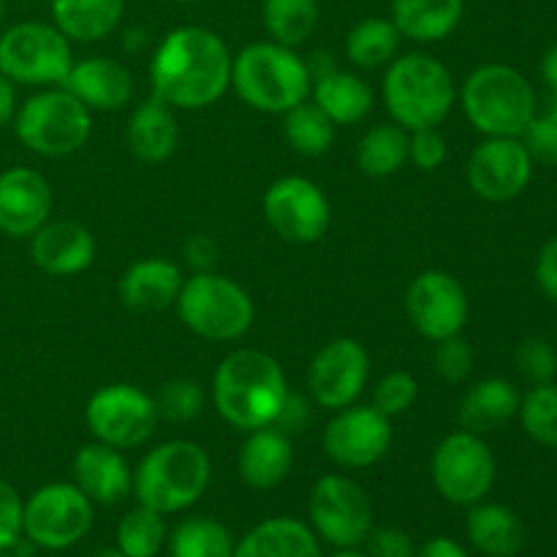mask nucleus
<instances>
[{"label":"nucleus","instance_id":"nucleus-1","mask_svg":"<svg viewBox=\"0 0 557 557\" xmlns=\"http://www.w3.org/2000/svg\"><path fill=\"white\" fill-rule=\"evenodd\" d=\"M232 60L226 41L215 30L177 27L152 52V96L172 109L212 107L232 87Z\"/></svg>","mask_w":557,"mask_h":557},{"label":"nucleus","instance_id":"nucleus-2","mask_svg":"<svg viewBox=\"0 0 557 557\" xmlns=\"http://www.w3.org/2000/svg\"><path fill=\"white\" fill-rule=\"evenodd\" d=\"M288 397V381L275 357L256 348L232 351L215 370L212 403L226 424L243 433L272 428Z\"/></svg>","mask_w":557,"mask_h":557},{"label":"nucleus","instance_id":"nucleus-3","mask_svg":"<svg viewBox=\"0 0 557 557\" xmlns=\"http://www.w3.org/2000/svg\"><path fill=\"white\" fill-rule=\"evenodd\" d=\"M457 101L455 76L441 60L424 52L397 54L386 65L384 103L392 123L406 131L438 128Z\"/></svg>","mask_w":557,"mask_h":557},{"label":"nucleus","instance_id":"nucleus-4","mask_svg":"<svg viewBox=\"0 0 557 557\" xmlns=\"http://www.w3.org/2000/svg\"><path fill=\"white\" fill-rule=\"evenodd\" d=\"M212 479L210 455L194 441H166L141 457L134 471V490L139 506L158 515H180L199 504Z\"/></svg>","mask_w":557,"mask_h":557},{"label":"nucleus","instance_id":"nucleus-5","mask_svg":"<svg viewBox=\"0 0 557 557\" xmlns=\"http://www.w3.org/2000/svg\"><path fill=\"white\" fill-rule=\"evenodd\" d=\"M232 87L250 109L286 114L310 96L308 60L275 41L248 44L232 60Z\"/></svg>","mask_w":557,"mask_h":557},{"label":"nucleus","instance_id":"nucleus-6","mask_svg":"<svg viewBox=\"0 0 557 557\" xmlns=\"http://www.w3.org/2000/svg\"><path fill=\"white\" fill-rule=\"evenodd\" d=\"M468 123L484 136H520L539 114L536 90L517 69L504 63L479 65L460 90Z\"/></svg>","mask_w":557,"mask_h":557},{"label":"nucleus","instance_id":"nucleus-7","mask_svg":"<svg viewBox=\"0 0 557 557\" xmlns=\"http://www.w3.org/2000/svg\"><path fill=\"white\" fill-rule=\"evenodd\" d=\"M180 321L205 341L228 343L250 332L256 308L250 294L232 277L218 272H196L183 283L177 297Z\"/></svg>","mask_w":557,"mask_h":557},{"label":"nucleus","instance_id":"nucleus-8","mask_svg":"<svg viewBox=\"0 0 557 557\" xmlns=\"http://www.w3.org/2000/svg\"><path fill=\"white\" fill-rule=\"evenodd\" d=\"M16 139L44 158H65L87 145L92 112L65 87H49L27 98L14 114Z\"/></svg>","mask_w":557,"mask_h":557},{"label":"nucleus","instance_id":"nucleus-9","mask_svg":"<svg viewBox=\"0 0 557 557\" xmlns=\"http://www.w3.org/2000/svg\"><path fill=\"white\" fill-rule=\"evenodd\" d=\"M71 65V41L49 22H20L0 36V71L11 82L63 87Z\"/></svg>","mask_w":557,"mask_h":557},{"label":"nucleus","instance_id":"nucleus-10","mask_svg":"<svg viewBox=\"0 0 557 557\" xmlns=\"http://www.w3.org/2000/svg\"><path fill=\"white\" fill-rule=\"evenodd\" d=\"M430 476L441 498L455 506H476L495 487L498 466L484 435L460 430L435 446Z\"/></svg>","mask_w":557,"mask_h":557},{"label":"nucleus","instance_id":"nucleus-11","mask_svg":"<svg viewBox=\"0 0 557 557\" xmlns=\"http://www.w3.org/2000/svg\"><path fill=\"white\" fill-rule=\"evenodd\" d=\"M92 528V500L74 482L44 484L25 500L22 536L38 549L60 553L79 544Z\"/></svg>","mask_w":557,"mask_h":557},{"label":"nucleus","instance_id":"nucleus-12","mask_svg":"<svg viewBox=\"0 0 557 557\" xmlns=\"http://www.w3.org/2000/svg\"><path fill=\"white\" fill-rule=\"evenodd\" d=\"M308 511L315 536L337 549L359 547L373 531V506H370L368 493L362 484L341 473L321 476L313 484Z\"/></svg>","mask_w":557,"mask_h":557},{"label":"nucleus","instance_id":"nucleus-13","mask_svg":"<svg viewBox=\"0 0 557 557\" xmlns=\"http://www.w3.org/2000/svg\"><path fill=\"white\" fill-rule=\"evenodd\" d=\"M85 422L92 438L114 449H136L158 424L156 397L134 384H109L92 392L85 408Z\"/></svg>","mask_w":557,"mask_h":557},{"label":"nucleus","instance_id":"nucleus-14","mask_svg":"<svg viewBox=\"0 0 557 557\" xmlns=\"http://www.w3.org/2000/svg\"><path fill=\"white\" fill-rule=\"evenodd\" d=\"M264 218L272 232L286 243L313 245L330 228L332 207L313 180L288 174L267 188Z\"/></svg>","mask_w":557,"mask_h":557},{"label":"nucleus","instance_id":"nucleus-15","mask_svg":"<svg viewBox=\"0 0 557 557\" xmlns=\"http://www.w3.org/2000/svg\"><path fill=\"white\" fill-rule=\"evenodd\" d=\"M406 310L413 330L438 343L466 330L471 305L466 286L455 275L444 270H424L408 286Z\"/></svg>","mask_w":557,"mask_h":557},{"label":"nucleus","instance_id":"nucleus-16","mask_svg":"<svg viewBox=\"0 0 557 557\" xmlns=\"http://www.w3.org/2000/svg\"><path fill=\"white\" fill-rule=\"evenodd\" d=\"M473 194L493 205L517 199L533 180V161L520 136H484L466 166Z\"/></svg>","mask_w":557,"mask_h":557},{"label":"nucleus","instance_id":"nucleus-17","mask_svg":"<svg viewBox=\"0 0 557 557\" xmlns=\"http://www.w3.org/2000/svg\"><path fill=\"white\" fill-rule=\"evenodd\" d=\"M324 451L335 466L359 471L384 460L392 446V419L373 406H348L335 411L324 430Z\"/></svg>","mask_w":557,"mask_h":557},{"label":"nucleus","instance_id":"nucleus-18","mask_svg":"<svg viewBox=\"0 0 557 557\" xmlns=\"http://www.w3.org/2000/svg\"><path fill=\"white\" fill-rule=\"evenodd\" d=\"M370 375V357L354 337H335L313 357L308 370V389L315 406L341 411L362 397Z\"/></svg>","mask_w":557,"mask_h":557},{"label":"nucleus","instance_id":"nucleus-19","mask_svg":"<svg viewBox=\"0 0 557 557\" xmlns=\"http://www.w3.org/2000/svg\"><path fill=\"white\" fill-rule=\"evenodd\" d=\"M313 103L335 125H357L373 112V87L362 76L337 69L330 52H315L308 60Z\"/></svg>","mask_w":557,"mask_h":557},{"label":"nucleus","instance_id":"nucleus-20","mask_svg":"<svg viewBox=\"0 0 557 557\" xmlns=\"http://www.w3.org/2000/svg\"><path fill=\"white\" fill-rule=\"evenodd\" d=\"M52 185L36 169L14 166L0 174V232L33 237L52 215Z\"/></svg>","mask_w":557,"mask_h":557},{"label":"nucleus","instance_id":"nucleus-21","mask_svg":"<svg viewBox=\"0 0 557 557\" xmlns=\"http://www.w3.org/2000/svg\"><path fill=\"white\" fill-rule=\"evenodd\" d=\"M33 264L52 277H71L90 270L96 261V239L76 221L44 223L30 237Z\"/></svg>","mask_w":557,"mask_h":557},{"label":"nucleus","instance_id":"nucleus-22","mask_svg":"<svg viewBox=\"0 0 557 557\" xmlns=\"http://www.w3.org/2000/svg\"><path fill=\"white\" fill-rule=\"evenodd\" d=\"M71 473H74V484L92 500L101 506H114L131 493V482H134V471H131L128 460L114 446L92 441L85 444L74 455L71 462Z\"/></svg>","mask_w":557,"mask_h":557},{"label":"nucleus","instance_id":"nucleus-23","mask_svg":"<svg viewBox=\"0 0 557 557\" xmlns=\"http://www.w3.org/2000/svg\"><path fill=\"white\" fill-rule=\"evenodd\" d=\"M63 87L90 112H117L134 96V76L120 60L87 58L71 65Z\"/></svg>","mask_w":557,"mask_h":557},{"label":"nucleus","instance_id":"nucleus-24","mask_svg":"<svg viewBox=\"0 0 557 557\" xmlns=\"http://www.w3.org/2000/svg\"><path fill=\"white\" fill-rule=\"evenodd\" d=\"M185 277L174 261L141 259L123 272L117 283L120 302L139 313H158L177 302Z\"/></svg>","mask_w":557,"mask_h":557},{"label":"nucleus","instance_id":"nucleus-25","mask_svg":"<svg viewBox=\"0 0 557 557\" xmlns=\"http://www.w3.org/2000/svg\"><path fill=\"white\" fill-rule=\"evenodd\" d=\"M239 476L250 490H275L288 479L294 468V446L283 430L261 428L248 433L239 449Z\"/></svg>","mask_w":557,"mask_h":557},{"label":"nucleus","instance_id":"nucleus-26","mask_svg":"<svg viewBox=\"0 0 557 557\" xmlns=\"http://www.w3.org/2000/svg\"><path fill=\"white\" fill-rule=\"evenodd\" d=\"M232 557H321L319 536L313 528L294 517H272L250 528Z\"/></svg>","mask_w":557,"mask_h":557},{"label":"nucleus","instance_id":"nucleus-27","mask_svg":"<svg viewBox=\"0 0 557 557\" xmlns=\"http://www.w3.org/2000/svg\"><path fill=\"white\" fill-rule=\"evenodd\" d=\"M466 0H392V16L403 38L438 44L460 27Z\"/></svg>","mask_w":557,"mask_h":557},{"label":"nucleus","instance_id":"nucleus-28","mask_svg":"<svg viewBox=\"0 0 557 557\" xmlns=\"http://www.w3.org/2000/svg\"><path fill=\"white\" fill-rule=\"evenodd\" d=\"M125 141H128L131 152L145 163H163L166 158H172L180 141L177 117H174L172 107L158 101L156 96L139 103L131 112Z\"/></svg>","mask_w":557,"mask_h":557},{"label":"nucleus","instance_id":"nucleus-29","mask_svg":"<svg viewBox=\"0 0 557 557\" xmlns=\"http://www.w3.org/2000/svg\"><path fill=\"white\" fill-rule=\"evenodd\" d=\"M522 395L506 379H484L468 389L460 406V428L468 433L487 435L504 428L520 411Z\"/></svg>","mask_w":557,"mask_h":557},{"label":"nucleus","instance_id":"nucleus-30","mask_svg":"<svg viewBox=\"0 0 557 557\" xmlns=\"http://www.w3.org/2000/svg\"><path fill=\"white\" fill-rule=\"evenodd\" d=\"M52 25L69 41L92 44L117 30L125 14V0H49Z\"/></svg>","mask_w":557,"mask_h":557},{"label":"nucleus","instance_id":"nucleus-31","mask_svg":"<svg viewBox=\"0 0 557 557\" xmlns=\"http://www.w3.org/2000/svg\"><path fill=\"white\" fill-rule=\"evenodd\" d=\"M466 531L473 547L487 557H515L525 544L522 520L504 504L482 500V504L471 506Z\"/></svg>","mask_w":557,"mask_h":557},{"label":"nucleus","instance_id":"nucleus-32","mask_svg":"<svg viewBox=\"0 0 557 557\" xmlns=\"http://www.w3.org/2000/svg\"><path fill=\"white\" fill-rule=\"evenodd\" d=\"M400 41L403 36L395 22L384 20V16H368V20L357 22L348 33L346 58L357 69H381L397 58Z\"/></svg>","mask_w":557,"mask_h":557},{"label":"nucleus","instance_id":"nucleus-33","mask_svg":"<svg viewBox=\"0 0 557 557\" xmlns=\"http://www.w3.org/2000/svg\"><path fill=\"white\" fill-rule=\"evenodd\" d=\"M357 163L368 177H392L408 163V131L397 123H381L359 139Z\"/></svg>","mask_w":557,"mask_h":557},{"label":"nucleus","instance_id":"nucleus-34","mask_svg":"<svg viewBox=\"0 0 557 557\" xmlns=\"http://www.w3.org/2000/svg\"><path fill=\"white\" fill-rule=\"evenodd\" d=\"M270 38L283 47H302L319 27V0H264L261 5Z\"/></svg>","mask_w":557,"mask_h":557},{"label":"nucleus","instance_id":"nucleus-35","mask_svg":"<svg viewBox=\"0 0 557 557\" xmlns=\"http://www.w3.org/2000/svg\"><path fill=\"white\" fill-rule=\"evenodd\" d=\"M283 134L292 150L305 158L326 156L335 145V123L313 101L297 103L283 114Z\"/></svg>","mask_w":557,"mask_h":557},{"label":"nucleus","instance_id":"nucleus-36","mask_svg":"<svg viewBox=\"0 0 557 557\" xmlns=\"http://www.w3.org/2000/svg\"><path fill=\"white\" fill-rule=\"evenodd\" d=\"M172 557H232L234 539L223 522L212 517H190L183 520L169 536Z\"/></svg>","mask_w":557,"mask_h":557},{"label":"nucleus","instance_id":"nucleus-37","mask_svg":"<svg viewBox=\"0 0 557 557\" xmlns=\"http://www.w3.org/2000/svg\"><path fill=\"white\" fill-rule=\"evenodd\" d=\"M166 522L163 515L147 509V506H136L128 515L120 520L117 533H114V547L125 557H158L161 549L166 547Z\"/></svg>","mask_w":557,"mask_h":557},{"label":"nucleus","instance_id":"nucleus-38","mask_svg":"<svg viewBox=\"0 0 557 557\" xmlns=\"http://www.w3.org/2000/svg\"><path fill=\"white\" fill-rule=\"evenodd\" d=\"M522 430L536 444L557 449V384H539L522 395L520 400Z\"/></svg>","mask_w":557,"mask_h":557},{"label":"nucleus","instance_id":"nucleus-39","mask_svg":"<svg viewBox=\"0 0 557 557\" xmlns=\"http://www.w3.org/2000/svg\"><path fill=\"white\" fill-rule=\"evenodd\" d=\"M207 406V392L199 381L194 379H174L161 386L156 397L158 419L183 424L199 417Z\"/></svg>","mask_w":557,"mask_h":557},{"label":"nucleus","instance_id":"nucleus-40","mask_svg":"<svg viewBox=\"0 0 557 557\" xmlns=\"http://www.w3.org/2000/svg\"><path fill=\"white\" fill-rule=\"evenodd\" d=\"M417 397H419L417 379H413L411 373H406V370H395V373L384 375V379L375 384L373 403H370V406H373L375 411L384 413V417L395 419L400 417V413H406L408 408H413Z\"/></svg>","mask_w":557,"mask_h":557},{"label":"nucleus","instance_id":"nucleus-41","mask_svg":"<svg viewBox=\"0 0 557 557\" xmlns=\"http://www.w3.org/2000/svg\"><path fill=\"white\" fill-rule=\"evenodd\" d=\"M517 368L533 386L553 384L557 375V351L544 337H528L517 348Z\"/></svg>","mask_w":557,"mask_h":557},{"label":"nucleus","instance_id":"nucleus-42","mask_svg":"<svg viewBox=\"0 0 557 557\" xmlns=\"http://www.w3.org/2000/svg\"><path fill=\"white\" fill-rule=\"evenodd\" d=\"M435 370L449 384H462L473 373V348L462 335L446 337L435 346Z\"/></svg>","mask_w":557,"mask_h":557},{"label":"nucleus","instance_id":"nucleus-43","mask_svg":"<svg viewBox=\"0 0 557 557\" xmlns=\"http://www.w3.org/2000/svg\"><path fill=\"white\" fill-rule=\"evenodd\" d=\"M520 141L525 145L533 166L539 163V166L557 169V123L553 120L536 114L520 134Z\"/></svg>","mask_w":557,"mask_h":557},{"label":"nucleus","instance_id":"nucleus-44","mask_svg":"<svg viewBox=\"0 0 557 557\" xmlns=\"http://www.w3.org/2000/svg\"><path fill=\"white\" fill-rule=\"evenodd\" d=\"M449 147H446L444 134L438 128H419L408 131V161L422 172H435L446 163Z\"/></svg>","mask_w":557,"mask_h":557},{"label":"nucleus","instance_id":"nucleus-45","mask_svg":"<svg viewBox=\"0 0 557 557\" xmlns=\"http://www.w3.org/2000/svg\"><path fill=\"white\" fill-rule=\"evenodd\" d=\"M22 504L20 493L5 479H0V553L20 544L22 539Z\"/></svg>","mask_w":557,"mask_h":557},{"label":"nucleus","instance_id":"nucleus-46","mask_svg":"<svg viewBox=\"0 0 557 557\" xmlns=\"http://www.w3.org/2000/svg\"><path fill=\"white\" fill-rule=\"evenodd\" d=\"M368 544V557H413L417 544L411 542L406 531L400 528H373L364 539Z\"/></svg>","mask_w":557,"mask_h":557},{"label":"nucleus","instance_id":"nucleus-47","mask_svg":"<svg viewBox=\"0 0 557 557\" xmlns=\"http://www.w3.org/2000/svg\"><path fill=\"white\" fill-rule=\"evenodd\" d=\"M536 283L547 299L557 302V237L547 239L536 259Z\"/></svg>","mask_w":557,"mask_h":557},{"label":"nucleus","instance_id":"nucleus-48","mask_svg":"<svg viewBox=\"0 0 557 557\" xmlns=\"http://www.w3.org/2000/svg\"><path fill=\"white\" fill-rule=\"evenodd\" d=\"M185 261L194 267L196 272H212V264L218 261V245L215 239L207 237V234H194V237L185 243Z\"/></svg>","mask_w":557,"mask_h":557},{"label":"nucleus","instance_id":"nucleus-49","mask_svg":"<svg viewBox=\"0 0 557 557\" xmlns=\"http://www.w3.org/2000/svg\"><path fill=\"white\" fill-rule=\"evenodd\" d=\"M308 419H310L308 403H305L302 397H297V395H292V392H288V397H286V403H283V411H281V417H277L275 428L283 430L286 435L297 433V430H302L305 424H308Z\"/></svg>","mask_w":557,"mask_h":557},{"label":"nucleus","instance_id":"nucleus-50","mask_svg":"<svg viewBox=\"0 0 557 557\" xmlns=\"http://www.w3.org/2000/svg\"><path fill=\"white\" fill-rule=\"evenodd\" d=\"M413 557H471L462 544H457L455 539L435 536L430 542H424L422 547H417V555Z\"/></svg>","mask_w":557,"mask_h":557},{"label":"nucleus","instance_id":"nucleus-51","mask_svg":"<svg viewBox=\"0 0 557 557\" xmlns=\"http://www.w3.org/2000/svg\"><path fill=\"white\" fill-rule=\"evenodd\" d=\"M14 114H16V87L14 82L0 71V128L14 123Z\"/></svg>","mask_w":557,"mask_h":557},{"label":"nucleus","instance_id":"nucleus-52","mask_svg":"<svg viewBox=\"0 0 557 557\" xmlns=\"http://www.w3.org/2000/svg\"><path fill=\"white\" fill-rule=\"evenodd\" d=\"M542 79L547 82L549 92H557V44L547 49L542 60Z\"/></svg>","mask_w":557,"mask_h":557},{"label":"nucleus","instance_id":"nucleus-53","mask_svg":"<svg viewBox=\"0 0 557 557\" xmlns=\"http://www.w3.org/2000/svg\"><path fill=\"white\" fill-rule=\"evenodd\" d=\"M147 41H150V36H147V30H141V27H131L123 36V47L128 49V52H139V49L147 47Z\"/></svg>","mask_w":557,"mask_h":557},{"label":"nucleus","instance_id":"nucleus-54","mask_svg":"<svg viewBox=\"0 0 557 557\" xmlns=\"http://www.w3.org/2000/svg\"><path fill=\"white\" fill-rule=\"evenodd\" d=\"M544 117H549L553 123H557V92H553V96L547 98V109H544Z\"/></svg>","mask_w":557,"mask_h":557},{"label":"nucleus","instance_id":"nucleus-55","mask_svg":"<svg viewBox=\"0 0 557 557\" xmlns=\"http://www.w3.org/2000/svg\"><path fill=\"white\" fill-rule=\"evenodd\" d=\"M90 557H125V555L120 553L117 547H101V549H96Z\"/></svg>","mask_w":557,"mask_h":557},{"label":"nucleus","instance_id":"nucleus-56","mask_svg":"<svg viewBox=\"0 0 557 557\" xmlns=\"http://www.w3.org/2000/svg\"><path fill=\"white\" fill-rule=\"evenodd\" d=\"M332 557H368V555H364V553H359L357 547H351V549H337V553L332 555Z\"/></svg>","mask_w":557,"mask_h":557},{"label":"nucleus","instance_id":"nucleus-57","mask_svg":"<svg viewBox=\"0 0 557 557\" xmlns=\"http://www.w3.org/2000/svg\"><path fill=\"white\" fill-rule=\"evenodd\" d=\"M3 14H5V0H0V22H3Z\"/></svg>","mask_w":557,"mask_h":557},{"label":"nucleus","instance_id":"nucleus-58","mask_svg":"<svg viewBox=\"0 0 557 557\" xmlns=\"http://www.w3.org/2000/svg\"><path fill=\"white\" fill-rule=\"evenodd\" d=\"M174 3H201V0H174Z\"/></svg>","mask_w":557,"mask_h":557},{"label":"nucleus","instance_id":"nucleus-59","mask_svg":"<svg viewBox=\"0 0 557 557\" xmlns=\"http://www.w3.org/2000/svg\"><path fill=\"white\" fill-rule=\"evenodd\" d=\"M0 557H20V555H11L9 549H3V553H0Z\"/></svg>","mask_w":557,"mask_h":557}]
</instances>
